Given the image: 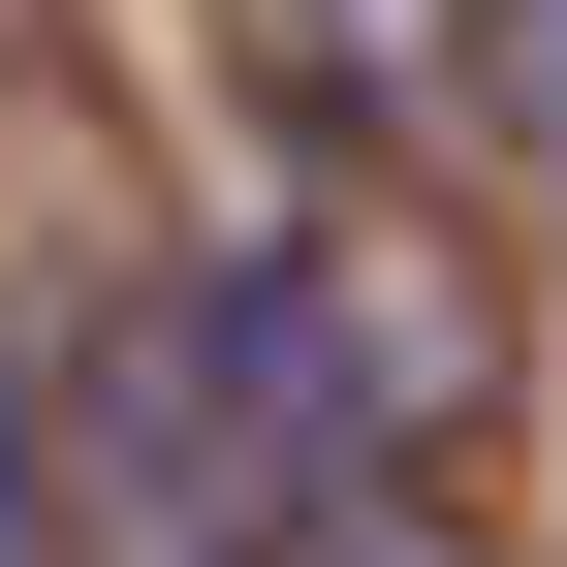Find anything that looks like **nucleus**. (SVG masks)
I'll return each instance as SVG.
<instances>
[{
	"instance_id": "3",
	"label": "nucleus",
	"mask_w": 567,
	"mask_h": 567,
	"mask_svg": "<svg viewBox=\"0 0 567 567\" xmlns=\"http://www.w3.org/2000/svg\"><path fill=\"white\" fill-rule=\"evenodd\" d=\"M252 32H316V95H379V63L442 32V0H252Z\"/></svg>"
},
{
	"instance_id": "4",
	"label": "nucleus",
	"mask_w": 567,
	"mask_h": 567,
	"mask_svg": "<svg viewBox=\"0 0 567 567\" xmlns=\"http://www.w3.org/2000/svg\"><path fill=\"white\" fill-rule=\"evenodd\" d=\"M0 567H32V410H0Z\"/></svg>"
},
{
	"instance_id": "2",
	"label": "nucleus",
	"mask_w": 567,
	"mask_h": 567,
	"mask_svg": "<svg viewBox=\"0 0 567 567\" xmlns=\"http://www.w3.org/2000/svg\"><path fill=\"white\" fill-rule=\"evenodd\" d=\"M473 95H505L536 158H567V0H473Z\"/></svg>"
},
{
	"instance_id": "1",
	"label": "nucleus",
	"mask_w": 567,
	"mask_h": 567,
	"mask_svg": "<svg viewBox=\"0 0 567 567\" xmlns=\"http://www.w3.org/2000/svg\"><path fill=\"white\" fill-rule=\"evenodd\" d=\"M221 316H252V379H284V442H347V473L473 410V347H442V284H347V252H252Z\"/></svg>"
}]
</instances>
